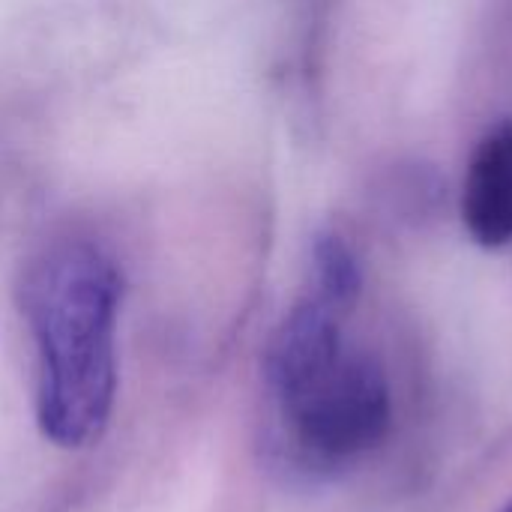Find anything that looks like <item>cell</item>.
Returning a JSON list of instances; mask_svg holds the SVG:
<instances>
[{"mask_svg": "<svg viewBox=\"0 0 512 512\" xmlns=\"http://www.w3.org/2000/svg\"><path fill=\"white\" fill-rule=\"evenodd\" d=\"M120 273L90 243L42 252L21 279V312L36 345V420L66 450L93 444L117 390Z\"/></svg>", "mask_w": 512, "mask_h": 512, "instance_id": "1", "label": "cell"}, {"mask_svg": "<svg viewBox=\"0 0 512 512\" xmlns=\"http://www.w3.org/2000/svg\"><path fill=\"white\" fill-rule=\"evenodd\" d=\"M345 312L306 294L273 333L267 384L294 444L318 462H348L378 447L393 405L384 369L342 342Z\"/></svg>", "mask_w": 512, "mask_h": 512, "instance_id": "2", "label": "cell"}, {"mask_svg": "<svg viewBox=\"0 0 512 512\" xmlns=\"http://www.w3.org/2000/svg\"><path fill=\"white\" fill-rule=\"evenodd\" d=\"M462 219L486 249L512 243V120L492 129L465 177Z\"/></svg>", "mask_w": 512, "mask_h": 512, "instance_id": "3", "label": "cell"}, {"mask_svg": "<svg viewBox=\"0 0 512 512\" xmlns=\"http://www.w3.org/2000/svg\"><path fill=\"white\" fill-rule=\"evenodd\" d=\"M360 264L351 246L336 234H321L312 246V285L309 294L336 306L339 312H351L360 297Z\"/></svg>", "mask_w": 512, "mask_h": 512, "instance_id": "4", "label": "cell"}, {"mask_svg": "<svg viewBox=\"0 0 512 512\" xmlns=\"http://www.w3.org/2000/svg\"><path fill=\"white\" fill-rule=\"evenodd\" d=\"M501 512H512V501H510V504H507V507H504V510H501Z\"/></svg>", "mask_w": 512, "mask_h": 512, "instance_id": "5", "label": "cell"}]
</instances>
